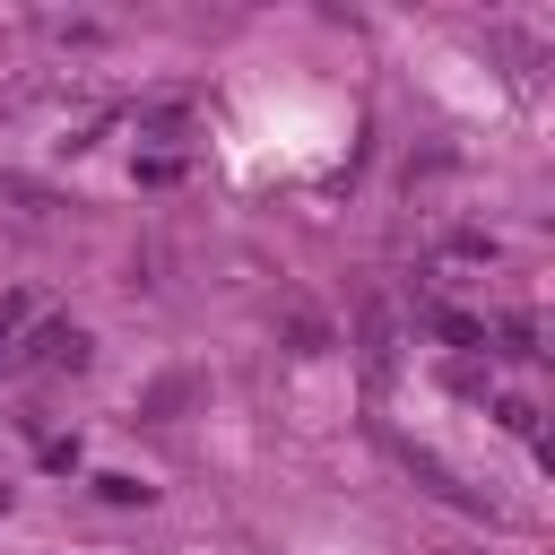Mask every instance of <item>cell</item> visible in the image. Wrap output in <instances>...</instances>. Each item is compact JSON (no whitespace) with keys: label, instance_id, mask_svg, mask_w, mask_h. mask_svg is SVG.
Here are the masks:
<instances>
[{"label":"cell","instance_id":"6da1fadb","mask_svg":"<svg viewBox=\"0 0 555 555\" xmlns=\"http://www.w3.org/2000/svg\"><path fill=\"white\" fill-rule=\"evenodd\" d=\"M35 208H43V191H26L17 173H0V217H9V225H43Z\"/></svg>","mask_w":555,"mask_h":555}]
</instances>
